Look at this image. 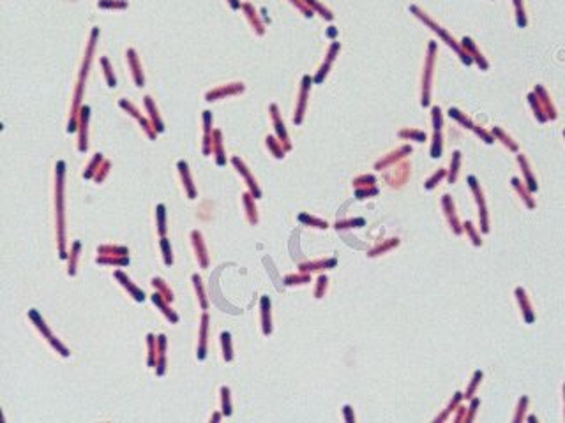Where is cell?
<instances>
[{
    "label": "cell",
    "mask_w": 565,
    "mask_h": 423,
    "mask_svg": "<svg viewBox=\"0 0 565 423\" xmlns=\"http://www.w3.org/2000/svg\"><path fill=\"white\" fill-rule=\"evenodd\" d=\"M64 175L65 164L59 161L55 166V233L59 244V258L67 259L65 250V199H64Z\"/></svg>",
    "instance_id": "obj_1"
},
{
    "label": "cell",
    "mask_w": 565,
    "mask_h": 423,
    "mask_svg": "<svg viewBox=\"0 0 565 423\" xmlns=\"http://www.w3.org/2000/svg\"><path fill=\"white\" fill-rule=\"evenodd\" d=\"M28 317H30V321L34 323V327L37 328V331H39V333L42 335V339H46L48 344H50L51 347L57 351V353L61 354V356L67 358V356L71 354V351L67 349L64 344H62L61 339H57V335H53V331L48 328L46 321H44V319L41 317V314L37 312L36 308H30V310H28Z\"/></svg>",
    "instance_id": "obj_2"
},
{
    "label": "cell",
    "mask_w": 565,
    "mask_h": 423,
    "mask_svg": "<svg viewBox=\"0 0 565 423\" xmlns=\"http://www.w3.org/2000/svg\"><path fill=\"white\" fill-rule=\"evenodd\" d=\"M191 244H193V249H195V256L198 259V265L202 268H209V250H207V245H205V240L202 231L193 230L191 231Z\"/></svg>",
    "instance_id": "obj_3"
},
{
    "label": "cell",
    "mask_w": 565,
    "mask_h": 423,
    "mask_svg": "<svg viewBox=\"0 0 565 423\" xmlns=\"http://www.w3.org/2000/svg\"><path fill=\"white\" fill-rule=\"evenodd\" d=\"M209 323L210 316L207 312L202 314L200 319V330H198V347H196V358L203 362L207 358V342H209Z\"/></svg>",
    "instance_id": "obj_4"
},
{
    "label": "cell",
    "mask_w": 565,
    "mask_h": 423,
    "mask_svg": "<svg viewBox=\"0 0 565 423\" xmlns=\"http://www.w3.org/2000/svg\"><path fill=\"white\" fill-rule=\"evenodd\" d=\"M119 106H121L122 110L127 111V113H129L131 116H135V118L138 120L140 125H141V129H143V133L147 134L148 138L154 139V138H156V136H158V133H156V129H154V127H152V124H150V122H148V120L145 118V116H141V113H140L138 108H136V106L133 104V102H131V101H125V99H121V101H119Z\"/></svg>",
    "instance_id": "obj_5"
},
{
    "label": "cell",
    "mask_w": 565,
    "mask_h": 423,
    "mask_svg": "<svg viewBox=\"0 0 565 423\" xmlns=\"http://www.w3.org/2000/svg\"><path fill=\"white\" fill-rule=\"evenodd\" d=\"M410 11H412V13L415 14V16H417V18H421L422 21H424V23H426L427 27L431 28V30H435V32L438 34V36H440L442 39H444V41H447V44H449V46H452V48H454L456 51H459V53H461V48H459L458 44H456V41H454V39H452V37H450L449 34L445 32L444 28H440V27H438V25H436L435 21H433V19H431V18H427L426 14H424V13H422L421 9H419L417 5H412V7H410Z\"/></svg>",
    "instance_id": "obj_6"
},
{
    "label": "cell",
    "mask_w": 565,
    "mask_h": 423,
    "mask_svg": "<svg viewBox=\"0 0 565 423\" xmlns=\"http://www.w3.org/2000/svg\"><path fill=\"white\" fill-rule=\"evenodd\" d=\"M115 279L117 281H119V284L122 286V288H124L125 291H127V293L131 294V296H133V298L136 300V302H145V298H147V294L143 293V289H141V288H138V286L135 284V282L131 281L129 277L125 275L124 271L122 270H117L115 271Z\"/></svg>",
    "instance_id": "obj_7"
},
{
    "label": "cell",
    "mask_w": 565,
    "mask_h": 423,
    "mask_svg": "<svg viewBox=\"0 0 565 423\" xmlns=\"http://www.w3.org/2000/svg\"><path fill=\"white\" fill-rule=\"evenodd\" d=\"M88 116H90V108L88 106H81V111H80V122H78V129H80V139H78V150L80 152H87L88 148Z\"/></svg>",
    "instance_id": "obj_8"
},
{
    "label": "cell",
    "mask_w": 565,
    "mask_h": 423,
    "mask_svg": "<svg viewBox=\"0 0 565 423\" xmlns=\"http://www.w3.org/2000/svg\"><path fill=\"white\" fill-rule=\"evenodd\" d=\"M232 162H233V166H235V168H237V171H239V173H241V175L244 176V180H246L247 187H249V192L253 194V198H255V199L262 198V191H260L258 184H256V180L253 178V175H251V171L247 170V166L244 164V162H242L241 159H239V157H233Z\"/></svg>",
    "instance_id": "obj_9"
},
{
    "label": "cell",
    "mask_w": 565,
    "mask_h": 423,
    "mask_svg": "<svg viewBox=\"0 0 565 423\" xmlns=\"http://www.w3.org/2000/svg\"><path fill=\"white\" fill-rule=\"evenodd\" d=\"M150 300H152V304L156 305V307L159 308L162 312V316L166 317L168 321L172 323V325H177L179 323V314L175 312L172 308V305H170V302H168L164 296H162L161 293H158V291H154V294L150 296Z\"/></svg>",
    "instance_id": "obj_10"
},
{
    "label": "cell",
    "mask_w": 565,
    "mask_h": 423,
    "mask_svg": "<svg viewBox=\"0 0 565 423\" xmlns=\"http://www.w3.org/2000/svg\"><path fill=\"white\" fill-rule=\"evenodd\" d=\"M98 37H99V28H94L92 34H90V41H88L87 51H85L83 64H81V69H80V78H78L80 83H83V79L87 78L88 69H90V64H92V58H94V48H96Z\"/></svg>",
    "instance_id": "obj_11"
},
{
    "label": "cell",
    "mask_w": 565,
    "mask_h": 423,
    "mask_svg": "<svg viewBox=\"0 0 565 423\" xmlns=\"http://www.w3.org/2000/svg\"><path fill=\"white\" fill-rule=\"evenodd\" d=\"M241 92H244V83H230V85L214 88V90L207 92L205 99H207V101H218V99H222V97L235 96V94H241Z\"/></svg>",
    "instance_id": "obj_12"
},
{
    "label": "cell",
    "mask_w": 565,
    "mask_h": 423,
    "mask_svg": "<svg viewBox=\"0 0 565 423\" xmlns=\"http://www.w3.org/2000/svg\"><path fill=\"white\" fill-rule=\"evenodd\" d=\"M125 57H127V65H129L131 73H133V79H135L136 87H143L145 85V76H143V69H141V64H140L138 55L133 48L125 51Z\"/></svg>",
    "instance_id": "obj_13"
},
{
    "label": "cell",
    "mask_w": 565,
    "mask_h": 423,
    "mask_svg": "<svg viewBox=\"0 0 565 423\" xmlns=\"http://www.w3.org/2000/svg\"><path fill=\"white\" fill-rule=\"evenodd\" d=\"M435 50L436 44L431 42L429 44V53H427V60H426V73H424V94H422V104L427 106L429 104V79H431V73H433V64H435Z\"/></svg>",
    "instance_id": "obj_14"
},
{
    "label": "cell",
    "mask_w": 565,
    "mask_h": 423,
    "mask_svg": "<svg viewBox=\"0 0 565 423\" xmlns=\"http://www.w3.org/2000/svg\"><path fill=\"white\" fill-rule=\"evenodd\" d=\"M309 87H311V78H309V76H304V78H302L301 94H299V104H297V110H295V118H293V122H295L297 125L301 124L302 118H304V111H306L307 92H309Z\"/></svg>",
    "instance_id": "obj_15"
},
{
    "label": "cell",
    "mask_w": 565,
    "mask_h": 423,
    "mask_svg": "<svg viewBox=\"0 0 565 423\" xmlns=\"http://www.w3.org/2000/svg\"><path fill=\"white\" fill-rule=\"evenodd\" d=\"M166 347H168V341L164 333H159L158 335V360H156V374L158 376H164L166 372Z\"/></svg>",
    "instance_id": "obj_16"
},
{
    "label": "cell",
    "mask_w": 565,
    "mask_h": 423,
    "mask_svg": "<svg viewBox=\"0 0 565 423\" xmlns=\"http://www.w3.org/2000/svg\"><path fill=\"white\" fill-rule=\"evenodd\" d=\"M177 168H179V173H181L182 185H184L185 192H187V198L195 199L196 198V187H195V184H193V178H191L189 166H187V162H185V161H179Z\"/></svg>",
    "instance_id": "obj_17"
},
{
    "label": "cell",
    "mask_w": 565,
    "mask_h": 423,
    "mask_svg": "<svg viewBox=\"0 0 565 423\" xmlns=\"http://www.w3.org/2000/svg\"><path fill=\"white\" fill-rule=\"evenodd\" d=\"M145 108H147L148 118H150V124H152V127L156 129V133H162V131H164V124H162L161 116H159L158 106H156L152 97H148V96L145 97Z\"/></svg>",
    "instance_id": "obj_18"
},
{
    "label": "cell",
    "mask_w": 565,
    "mask_h": 423,
    "mask_svg": "<svg viewBox=\"0 0 565 423\" xmlns=\"http://www.w3.org/2000/svg\"><path fill=\"white\" fill-rule=\"evenodd\" d=\"M270 113H272V120H274V125H276V133H278L279 139H281V143L284 145V148H286V150H290V148H292V145H290V139H288V134H286V129H284V124L281 122V116H279L278 106L270 104Z\"/></svg>",
    "instance_id": "obj_19"
},
{
    "label": "cell",
    "mask_w": 565,
    "mask_h": 423,
    "mask_svg": "<svg viewBox=\"0 0 565 423\" xmlns=\"http://www.w3.org/2000/svg\"><path fill=\"white\" fill-rule=\"evenodd\" d=\"M212 139H214V145H212V155L216 157V162H218V166H224L226 164V155H224V148H222V134L221 131H214L212 133Z\"/></svg>",
    "instance_id": "obj_20"
},
{
    "label": "cell",
    "mask_w": 565,
    "mask_h": 423,
    "mask_svg": "<svg viewBox=\"0 0 565 423\" xmlns=\"http://www.w3.org/2000/svg\"><path fill=\"white\" fill-rule=\"evenodd\" d=\"M338 51H339V42H334L332 46H330L329 53H327V58H325V62L322 64V67H320L318 74H316V78H315L316 83L323 81V78L327 76V73H329V69H330V64L334 62L336 55H338Z\"/></svg>",
    "instance_id": "obj_21"
},
{
    "label": "cell",
    "mask_w": 565,
    "mask_h": 423,
    "mask_svg": "<svg viewBox=\"0 0 565 423\" xmlns=\"http://www.w3.org/2000/svg\"><path fill=\"white\" fill-rule=\"evenodd\" d=\"M80 250H81V242H78V240H76V242L71 245V252H69V256H67V275H71V277L76 275Z\"/></svg>",
    "instance_id": "obj_22"
},
{
    "label": "cell",
    "mask_w": 565,
    "mask_h": 423,
    "mask_svg": "<svg viewBox=\"0 0 565 423\" xmlns=\"http://www.w3.org/2000/svg\"><path fill=\"white\" fill-rule=\"evenodd\" d=\"M262 328L265 335H270L272 331V317H270V300L267 296L262 298Z\"/></svg>",
    "instance_id": "obj_23"
},
{
    "label": "cell",
    "mask_w": 565,
    "mask_h": 423,
    "mask_svg": "<svg viewBox=\"0 0 565 423\" xmlns=\"http://www.w3.org/2000/svg\"><path fill=\"white\" fill-rule=\"evenodd\" d=\"M242 203H244V208H246V217L249 224H258V212H256L255 207V199H253V194L246 192L242 196Z\"/></svg>",
    "instance_id": "obj_24"
},
{
    "label": "cell",
    "mask_w": 565,
    "mask_h": 423,
    "mask_svg": "<svg viewBox=\"0 0 565 423\" xmlns=\"http://www.w3.org/2000/svg\"><path fill=\"white\" fill-rule=\"evenodd\" d=\"M98 265H108V267H127L129 265V256H104L99 254L96 258Z\"/></svg>",
    "instance_id": "obj_25"
},
{
    "label": "cell",
    "mask_w": 565,
    "mask_h": 423,
    "mask_svg": "<svg viewBox=\"0 0 565 423\" xmlns=\"http://www.w3.org/2000/svg\"><path fill=\"white\" fill-rule=\"evenodd\" d=\"M156 360H158V337L154 333L147 335V365L148 367H156Z\"/></svg>",
    "instance_id": "obj_26"
},
{
    "label": "cell",
    "mask_w": 565,
    "mask_h": 423,
    "mask_svg": "<svg viewBox=\"0 0 565 423\" xmlns=\"http://www.w3.org/2000/svg\"><path fill=\"white\" fill-rule=\"evenodd\" d=\"M191 281H193V286H195V291H196V296H198L200 307L203 308V310H207V308H209V300H207V294H205L202 277H200L198 273H195V275L191 277Z\"/></svg>",
    "instance_id": "obj_27"
},
{
    "label": "cell",
    "mask_w": 565,
    "mask_h": 423,
    "mask_svg": "<svg viewBox=\"0 0 565 423\" xmlns=\"http://www.w3.org/2000/svg\"><path fill=\"white\" fill-rule=\"evenodd\" d=\"M150 284H152L154 289L158 291V293H161L162 296H164V298L170 302V304H172L173 300H175V294H173V291L170 289V286L166 284V281H164V279H161V277H154L152 281H150Z\"/></svg>",
    "instance_id": "obj_28"
},
{
    "label": "cell",
    "mask_w": 565,
    "mask_h": 423,
    "mask_svg": "<svg viewBox=\"0 0 565 423\" xmlns=\"http://www.w3.org/2000/svg\"><path fill=\"white\" fill-rule=\"evenodd\" d=\"M98 254H104V256H129V249L124 245H99Z\"/></svg>",
    "instance_id": "obj_29"
},
{
    "label": "cell",
    "mask_w": 565,
    "mask_h": 423,
    "mask_svg": "<svg viewBox=\"0 0 565 423\" xmlns=\"http://www.w3.org/2000/svg\"><path fill=\"white\" fill-rule=\"evenodd\" d=\"M156 226H158L159 236H166L168 226H166V207L158 205L156 207Z\"/></svg>",
    "instance_id": "obj_30"
},
{
    "label": "cell",
    "mask_w": 565,
    "mask_h": 423,
    "mask_svg": "<svg viewBox=\"0 0 565 423\" xmlns=\"http://www.w3.org/2000/svg\"><path fill=\"white\" fill-rule=\"evenodd\" d=\"M221 349H222V358H224V362H232L233 347H232V335H230V331H222L221 333Z\"/></svg>",
    "instance_id": "obj_31"
},
{
    "label": "cell",
    "mask_w": 565,
    "mask_h": 423,
    "mask_svg": "<svg viewBox=\"0 0 565 423\" xmlns=\"http://www.w3.org/2000/svg\"><path fill=\"white\" fill-rule=\"evenodd\" d=\"M102 162H104V157H102V154H96L92 161L88 162L87 170L83 171V178L94 180V176H96V173H98V170L101 168Z\"/></svg>",
    "instance_id": "obj_32"
},
{
    "label": "cell",
    "mask_w": 565,
    "mask_h": 423,
    "mask_svg": "<svg viewBox=\"0 0 565 423\" xmlns=\"http://www.w3.org/2000/svg\"><path fill=\"white\" fill-rule=\"evenodd\" d=\"M244 11H246V16H247V19H249L251 27L255 28L258 36H263L265 28H263V25L260 23V19H258V16H256L255 9H253V5H251V4H246V5H244Z\"/></svg>",
    "instance_id": "obj_33"
},
{
    "label": "cell",
    "mask_w": 565,
    "mask_h": 423,
    "mask_svg": "<svg viewBox=\"0 0 565 423\" xmlns=\"http://www.w3.org/2000/svg\"><path fill=\"white\" fill-rule=\"evenodd\" d=\"M336 267V259H322V261H313L302 265V271H313V270H323V268H332Z\"/></svg>",
    "instance_id": "obj_34"
},
{
    "label": "cell",
    "mask_w": 565,
    "mask_h": 423,
    "mask_svg": "<svg viewBox=\"0 0 565 423\" xmlns=\"http://www.w3.org/2000/svg\"><path fill=\"white\" fill-rule=\"evenodd\" d=\"M159 245H161L162 261H164V265H166V267H172L173 265V250H172V245H170V240H168L166 236H161Z\"/></svg>",
    "instance_id": "obj_35"
},
{
    "label": "cell",
    "mask_w": 565,
    "mask_h": 423,
    "mask_svg": "<svg viewBox=\"0 0 565 423\" xmlns=\"http://www.w3.org/2000/svg\"><path fill=\"white\" fill-rule=\"evenodd\" d=\"M221 411L224 416H232V399L228 386H221Z\"/></svg>",
    "instance_id": "obj_36"
},
{
    "label": "cell",
    "mask_w": 565,
    "mask_h": 423,
    "mask_svg": "<svg viewBox=\"0 0 565 423\" xmlns=\"http://www.w3.org/2000/svg\"><path fill=\"white\" fill-rule=\"evenodd\" d=\"M101 65H102V69H104V78H106L108 87L115 88L117 87V78H115V74H113V67H111L110 60H108L106 57H102L101 58Z\"/></svg>",
    "instance_id": "obj_37"
},
{
    "label": "cell",
    "mask_w": 565,
    "mask_h": 423,
    "mask_svg": "<svg viewBox=\"0 0 565 423\" xmlns=\"http://www.w3.org/2000/svg\"><path fill=\"white\" fill-rule=\"evenodd\" d=\"M410 150H412V148H410V147H403V148H399V150H396V152L389 154V157H385L383 161L376 162V170H382V168H385V166L390 164V162L398 161L399 157H403V154H408V152H410Z\"/></svg>",
    "instance_id": "obj_38"
},
{
    "label": "cell",
    "mask_w": 565,
    "mask_h": 423,
    "mask_svg": "<svg viewBox=\"0 0 565 423\" xmlns=\"http://www.w3.org/2000/svg\"><path fill=\"white\" fill-rule=\"evenodd\" d=\"M267 147L270 148V152L274 154V157H278V159L284 157V152H286V148H282L281 145H279V143L272 138V136H269V138H267Z\"/></svg>",
    "instance_id": "obj_39"
},
{
    "label": "cell",
    "mask_w": 565,
    "mask_h": 423,
    "mask_svg": "<svg viewBox=\"0 0 565 423\" xmlns=\"http://www.w3.org/2000/svg\"><path fill=\"white\" fill-rule=\"evenodd\" d=\"M299 221L306 222V224H309V226H315V228H322V230L329 228V224H327L325 221H320V219H315V217H309V215H306V213H301V215H299Z\"/></svg>",
    "instance_id": "obj_40"
},
{
    "label": "cell",
    "mask_w": 565,
    "mask_h": 423,
    "mask_svg": "<svg viewBox=\"0 0 565 423\" xmlns=\"http://www.w3.org/2000/svg\"><path fill=\"white\" fill-rule=\"evenodd\" d=\"M110 168H111V162L110 161L102 162L101 168H99L98 173H96V176H94V182H96V184H101V182H104V178H106L108 173H110Z\"/></svg>",
    "instance_id": "obj_41"
},
{
    "label": "cell",
    "mask_w": 565,
    "mask_h": 423,
    "mask_svg": "<svg viewBox=\"0 0 565 423\" xmlns=\"http://www.w3.org/2000/svg\"><path fill=\"white\" fill-rule=\"evenodd\" d=\"M401 138H412V139H419V141H424L426 139V134L421 133V131H401L399 133Z\"/></svg>",
    "instance_id": "obj_42"
},
{
    "label": "cell",
    "mask_w": 565,
    "mask_h": 423,
    "mask_svg": "<svg viewBox=\"0 0 565 423\" xmlns=\"http://www.w3.org/2000/svg\"><path fill=\"white\" fill-rule=\"evenodd\" d=\"M306 282H309V275H288L286 277V284L288 286L306 284Z\"/></svg>",
    "instance_id": "obj_43"
},
{
    "label": "cell",
    "mask_w": 565,
    "mask_h": 423,
    "mask_svg": "<svg viewBox=\"0 0 565 423\" xmlns=\"http://www.w3.org/2000/svg\"><path fill=\"white\" fill-rule=\"evenodd\" d=\"M392 245H398V240H390V242H387V244H383V245H380V247L373 249V250L369 252V256H371V258H375V256H378L380 252H385V250H387V249H390Z\"/></svg>",
    "instance_id": "obj_44"
},
{
    "label": "cell",
    "mask_w": 565,
    "mask_h": 423,
    "mask_svg": "<svg viewBox=\"0 0 565 423\" xmlns=\"http://www.w3.org/2000/svg\"><path fill=\"white\" fill-rule=\"evenodd\" d=\"M307 4L309 5H313V7H315L316 11H320V13H322V16H323V18H327V19H332V14H330V11L329 9H325L323 5H320L318 2H315V0H306Z\"/></svg>",
    "instance_id": "obj_45"
},
{
    "label": "cell",
    "mask_w": 565,
    "mask_h": 423,
    "mask_svg": "<svg viewBox=\"0 0 565 423\" xmlns=\"http://www.w3.org/2000/svg\"><path fill=\"white\" fill-rule=\"evenodd\" d=\"M364 224V221L362 219H355V221H341L336 224V228L338 230H343V228H359V226Z\"/></svg>",
    "instance_id": "obj_46"
},
{
    "label": "cell",
    "mask_w": 565,
    "mask_h": 423,
    "mask_svg": "<svg viewBox=\"0 0 565 423\" xmlns=\"http://www.w3.org/2000/svg\"><path fill=\"white\" fill-rule=\"evenodd\" d=\"M327 277L325 275H322L318 279V286H316V291H315V294H316V298H322V294L325 293V289H327Z\"/></svg>",
    "instance_id": "obj_47"
},
{
    "label": "cell",
    "mask_w": 565,
    "mask_h": 423,
    "mask_svg": "<svg viewBox=\"0 0 565 423\" xmlns=\"http://www.w3.org/2000/svg\"><path fill=\"white\" fill-rule=\"evenodd\" d=\"M376 194H378V189L373 187V185H371L369 189H364V191L357 189V198H359V199H364L366 196H367V198H369V196H376Z\"/></svg>",
    "instance_id": "obj_48"
},
{
    "label": "cell",
    "mask_w": 565,
    "mask_h": 423,
    "mask_svg": "<svg viewBox=\"0 0 565 423\" xmlns=\"http://www.w3.org/2000/svg\"><path fill=\"white\" fill-rule=\"evenodd\" d=\"M99 5H101V7H104V9H106V7H113V9H124L125 5V2H108V0H101V2H99Z\"/></svg>",
    "instance_id": "obj_49"
},
{
    "label": "cell",
    "mask_w": 565,
    "mask_h": 423,
    "mask_svg": "<svg viewBox=\"0 0 565 423\" xmlns=\"http://www.w3.org/2000/svg\"><path fill=\"white\" fill-rule=\"evenodd\" d=\"M353 184H355L357 187H359V185H373V184H375V176H373V175H364V176H361V178H357Z\"/></svg>",
    "instance_id": "obj_50"
},
{
    "label": "cell",
    "mask_w": 565,
    "mask_h": 423,
    "mask_svg": "<svg viewBox=\"0 0 565 423\" xmlns=\"http://www.w3.org/2000/svg\"><path fill=\"white\" fill-rule=\"evenodd\" d=\"M444 175H445V171H444V170H442V171H438V173H436V175L433 176V178H429V180H427L426 187H427V189L435 187V185H436L435 182H438V180H440V178H442V176H444Z\"/></svg>",
    "instance_id": "obj_51"
},
{
    "label": "cell",
    "mask_w": 565,
    "mask_h": 423,
    "mask_svg": "<svg viewBox=\"0 0 565 423\" xmlns=\"http://www.w3.org/2000/svg\"><path fill=\"white\" fill-rule=\"evenodd\" d=\"M293 4H295L297 7H299V9L302 11V13L306 14V16H313V11H311L309 7H307V5H306V4H302L301 0H293Z\"/></svg>",
    "instance_id": "obj_52"
},
{
    "label": "cell",
    "mask_w": 565,
    "mask_h": 423,
    "mask_svg": "<svg viewBox=\"0 0 565 423\" xmlns=\"http://www.w3.org/2000/svg\"><path fill=\"white\" fill-rule=\"evenodd\" d=\"M344 414H346V420L348 422H353V414H352V407H350V405H344Z\"/></svg>",
    "instance_id": "obj_53"
},
{
    "label": "cell",
    "mask_w": 565,
    "mask_h": 423,
    "mask_svg": "<svg viewBox=\"0 0 565 423\" xmlns=\"http://www.w3.org/2000/svg\"><path fill=\"white\" fill-rule=\"evenodd\" d=\"M222 416H224V414H221V413H214V414H212V418H210V422H219V420H221Z\"/></svg>",
    "instance_id": "obj_54"
},
{
    "label": "cell",
    "mask_w": 565,
    "mask_h": 423,
    "mask_svg": "<svg viewBox=\"0 0 565 423\" xmlns=\"http://www.w3.org/2000/svg\"><path fill=\"white\" fill-rule=\"evenodd\" d=\"M230 4H232L233 9H239V7H241V2H239V0H230Z\"/></svg>",
    "instance_id": "obj_55"
}]
</instances>
